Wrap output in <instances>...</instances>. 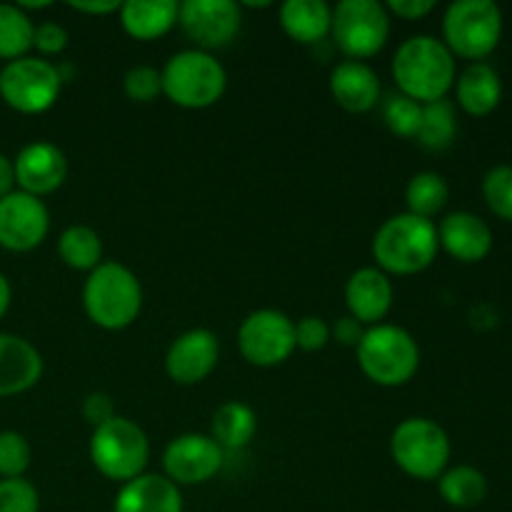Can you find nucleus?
<instances>
[{
	"label": "nucleus",
	"instance_id": "f257e3e1",
	"mask_svg": "<svg viewBox=\"0 0 512 512\" xmlns=\"http://www.w3.org/2000/svg\"><path fill=\"white\" fill-rule=\"evenodd\" d=\"M393 78L400 93L415 103L428 105L448 98L458 70L455 55L445 48L443 40L433 35H413L398 48L393 58Z\"/></svg>",
	"mask_w": 512,
	"mask_h": 512
},
{
	"label": "nucleus",
	"instance_id": "f03ea898",
	"mask_svg": "<svg viewBox=\"0 0 512 512\" xmlns=\"http://www.w3.org/2000/svg\"><path fill=\"white\" fill-rule=\"evenodd\" d=\"M440 253L438 228L433 220L400 213L385 220L373 238V258L385 275H418L435 263Z\"/></svg>",
	"mask_w": 512,
	"mask_h": 512
},
{
	"label": "nucleus",
	"instance_id": "7ed1b4c3",
	"mask_svg": "<svg viewBox=\"0 0 512 512\" xmlns=\"http://www.w3.org/2000/svg\"><path fill=\"white\" fill-rule=\"evenodd\" d=\"M83 308L90 323L103 330H125L143 310V285L123 263H100L83 285Z\"/></svg>",
	"mask_w": 512,
	"mask_h": 512
},
{
	"label": "nucleus",
	"instance_id": "20e7f679",
	"mask_svg": "<svg viewBox=\"0 0 512 512\" xmlns=\"http://www.w3.org/2000/svg\"><path fill=\"white\" fill-rule=\"evenodd\" d=\"M355 355L365 378L383 388L408 385L420 368L418 340L400 325L380 323L368 328Z\"/></svg>",
	"mask_w": 512,
	"mask_h": 512
},
{
	"label": "nucleus",
	"instance_id": "39448f33",
	"mask_svg": "<svg viewBox=\"0 0 512 512\" xmlns=\"http://www.w3.org/2000/svg\"><path fill=\"white\" fill-rule=\"evenodd\" d=\"M163 95L185 110H205L218 103L228 88V73L205 50H180L160 70Z\"/></svg>",
	"mask_w": 512,
	"mask_h": 512
},
{
	"label": "nucleus",
	"instance_id": "423d86ee",
	"mask_svg": "<svg viewBox=\"0 0 512 512\" xmlns=\"http://www.w3.org/2000/svg\"><path fill=\"white\" fill-rule=\"evenodd\" d=\"M503 10L495 0H458L445 10L443 43L458 58L483 63L503 38Z\"/></svg>",
	"mask_w": 512,
	"mask_h": 512
},
{
	"label": "nucleus",
	"instance_id": "0eeeda50",
	"mask_svg": "<svg viewBox=\"0 0 512 512\" xmlns=\"http://www.w3.org/2000/svg\"><path fill=\"white\" fill-rule=\"evenodd\" d=\"M90 460L103 478L120 485L130 483L145 473L150 460L148 435L133 420L115 415L108 423L93 428Z\"/></svg>",
	"mask_w": 512,
	"mask_h": 512
},
{
	"label": "nucleus",
	"instance_id": "6e6552de",
	"mask_svg": "<svg viewBox=\"0 0 512 512\" xmlns=\"http://www.w3.org/2000/svg\"><path fill=\"white\" fill-rule=\"evenodd\" d=\"M390 455L405 475L430 483L448 470L453 445L443 425L435 420L408 418L393 430Z\"/></svg>",
	"mask_w": 512,
	"mask_h": 512
},
{
	"label": "nucleus",
	"instance_id": "1a4fd4ad",
	"mask_svg": "<svg viewBox=\"0 0 512 512\" xmlns=\"http://www.w3.org/2000/svg\"><path fill=\"white\" fill-rule=\"evenodd\" d=\"M335 45L348 60L365 63L378 55L390 38V13L378 0H340L330 25Z\"/></svg>",
	"mask_w": 512,
	"mask_h": 512
},
{
	"label": "nucleus",
	"instance_id": "9d476101",
	"mask_svg": "<svg viewBox=\"0 0 512 512\" xmlns=\"http://www.w3.org/2000/svg\"><path fill=\"white\" fill-rule=\"evenodd\" d=\"M63 90V73L43 58L10 60L0 70V98L5 105L25 115H38L53 108Z\"/></svg>",
	"mask_w": 512,
	"mask_h": 512
},
{
	"label": "nucleus",
	"instance_id": "9b49d317",
	"mask_svg": "<svg viewBox=\"0 0 512 512\" xmlns=\"http://www.w3.org/2000/svg\"><path fill=\"white\" fill-rule=\"evenodd\" d=\"M238 348L255 368L283 365L295 353V323L283 310H255L240 323Z\"/></svg>",
	"mask_w": 512,
	"mask_h": 512
},
{
	"label": "nucleus",
	"instance_id": "f8f14e48",
	"mask_svg": "<svg viewBox=\"0 0 512 512\" xmlns=\"http://www.w3.org/2000/svg\"><path fill=\"white\" fill-rule=\"evenodd\" d=\"M178 23L198 50H218L235 40L243 25V8L235 0H185Z\"/></svg>",
	"mask_w": 512,
	"mask_h": 512
},
{
	"label": "nucleus",
	"instance_id": "ddd939ff",
	"mask_svg": "<svg viewBox=\"0 0 512 512\" xmlns=\"http://www.w3.org/2000/svg\"><path fill=\"white\" fill-rule=\"evenodd\" d=\"M225 450L210 435L185 433L170 440L163 453L165 478L175 485H203L220 473Z\"/></svg>",
	"mask_w": 512,
	"mask_h": 512
},
{
	"label": "nucleus",
	"instance_id": "4468645a",
	"mask_svg": "<svg viewBox=\"0 0 512 512\" xmlns=\"http://www.w3.org/2000/svg\"><path fill=\"white\" fill-rule=\"evenodd\" d=\"M50 230V213L35 195L13 190L0 198V245L13 253H28L45 240Z\"/></svg>",
	"mask_w": 512,
	"mask_h": 512
},
{
	"label": "nucleus",
	"instance_id": "2eb2a0df",
	"mask_svg": "<svg viewBox=\"0 0 512 512\" xmlns=\"http://www.w3.org/2000/svg\"><path fill=\"white\" fill-rule=\"evenodd\" d=\"M220 340L205 328L178 335L165 353V373L178 385H198L218 368Z\"/></svg>",
	"mask_w": 512,
	"mask_h": 512
},
{
	"label": "nucleus",
	"instance_id": "dca6fc26",
	"mask_svg": "<svg viewBox=\"0 0 512 512\" xmlns=\"http://www.w3.org/2000/svg\"><path fill=\"white\" fill-rule=\"evenodd\" d=\"M15 165V185L23 193L43 198L55 193L68 178V158L58 145L48 140H35L28 143L13 160Z\"/></svg>",
	"mask_w": 512,
	"mask_h": 512
},
{
	"label": "nucleus",
	"instance_id": "f3484780",
	"mask_svg": "<svg viewBox=\"0 0 512 512\" xmlns=\"http://www.w3.org/2000/svg\"><path fill=\"white\" fill-rule=\"evenodd\" d=\"M395 290L390 283V275H385L380 268H360L355 270L345 285V305L348 315H353L365 328L380 325L388 318L393 308Z\"/></svg>",
	"mask_w": 512,
	"mask_h": 512
},
{
	"label": "nucleus",
	"instance_id": "a211bd4d",
	"mask_svg": "<svg viewBox=\"0 0 512 512\" xmlns=\"http://www.w3.org/2000/svg\"><path fill=\"white\" fill-rule=\"evenodd\" d=\"M440 248L450 258L460 263H480L493 250V230L480 215L468 213V210H455L445 215L438 225Z\"/></svg>",
	"mask_w": 512,
	"mask_h": 512
},
{
	"label": "nucleus",
	"instance_id": "6ab92c4d",
	"mask_svg": "<svg viewBox=\"0 0 512 512\" xmlns=\"http://www.w3.org/2000/svg\"><path fill=\"white\" fill-rule=\"evenodd\" d=\"M43 378V355L30 340L0 333V398L20 395Z\"/></svg>",
	"mask_w": 512,
	"mask_h": 512
},
{
	"label": "nucleus",
	"instance_id": "aec40b11",
	"mask_svg": "<svg viewBox=\"0 0 512 512\" xmlns=\"http://www.w3.org/2000/svg\"><path fill=\"white\" fill-rule=\"evenodd\" d=\"M113 512H183V493L165 475L143 473L118 490Z\"/></svg>",
	"mask_w": 512,
	"mask_h": 512
},
{
	"label": "nucleus",
	"instance_id": "412c9836",
	"mask_svg": "<svg viewBox=\"0 0 512 512\" xmlns=\"http://www.w3.org/2000/svg\"><path fill=\"white\" fill-rule=\"evenodd\" d=\"M330 93L348 113H368L380 103V78L368 63L343 60L330 73Z\"/></svg>",
	"mask_w": 512,
	"mask_h": 512
},
{
	"label": "nucleus",
	"instance_id": "4be33fe9",
	"mask_svg": "<svg viewBox=\"0 0 512 512\" xmlns=\"http://www.w3.org/2000/svg\"><path fill=\"white\" fill-rule=\"evenodd\" d=\"M455 100L473 118H485L498 110L503 100V80L490 63H470L455 78Z\"/></svg>",
	"mask_w": 512,
	"mask_h": 512
},
{
	"label": "nucleus",
	"instance_id": "5701e85b",
	"mask_svg": "<svg viewBox=\"0 0 512 512\" xmlns=\"http://www.w3.org/2000/svg\"><path fill=\"white\" fill-rule=\"evenodd\" d=\"M180 3L175 0H128L120 5V25L133 40H158L178 23Z\"/></svg>",
	"mask_w": 512,
	"mask_h": 512
},
{
	"label": "nucleus",
	"instance_id": "b1692460",
	"mask_svg": "<svg viewBox=\"0 0 512 512\" xmlns=\"http://www.w3.org/2000/svg\"><path fill=\"white\" fill-rule=\"evenodd\" d=\"M285 35L300 45H318L330 35L333 8L325 0H288L280 5Z\"/></svg>",
	"mask_w": 512,
	"mask_h": 512
},
{
	"label": "nucleus",
	"instance_id": "393cba45",
	"mask_svg": "<svg viewBox=\"0 0 512 512\" xmlns=\"http://www.w3.org/2000/svg\"><path fill=\"white\" fill-rule=\"evenodd\" d=\"M210 430H213L210 438L223 450H243L245 445H250L255 430H258V415L250 405L230 400L215 410Z\"/></svg>",
	"mask_w": 512,
	"mask_h": 512
},
{
	"label": "nucleus",
	"instance_id": "a878e982",
	"mask_svg": "<svg viewBox=\"0 0 512 512\" xmlns=\"http://www.w3.org/2000/svg\"><path fill=\"white\" fill-rule=\"evenodd\" d=\"M440 498L460 510L478 508L488 498V478L473 465H455L438 478Z\"/></svg>",
	"mask_w": 512,
	"mask_h": 512
},
{
	"label": "nucleus",
	"instance_id": "bb28decb",
	"mask_svg": "<svg viewBox=\"0 0 512 512\" xmlns=\"http://www.w3.org/2000/svg\"><path fill=\"white\" fill-rule=\"evenodd\" d=\"M58 255L68 268L90 273L103 263V240L88 225H70L60 233Z\"/></svg>",
	"mask_w": 512,
	"mask_h": 512
},
{
	"label": "nucleus",
	"instance_id": "cd10ccee",
	"mask_svg": "<svg viewBox=\"0 0 512 512\" xmlns=\"http://www.w3.org/2000/svg\"><path fill=\"white\" fill-rule=\"evenodd\" d=\"M448 198V180L440 173H435V170H423V173L413 175L408 188H405V205H408L405 213L433 220L435 215L443 213V208L448 205Z\"/></svg>",
	"mask_w": 512,
	"mask_h": 512
},
{
	"label": "nucleus",
	"instance_id": "c85d7f7f",
	"mask_svg": "<svg viewBox=\"0 0 512 512\" xmlns=\"http://www.w3.org/2000/svg\"><path fill=\"white\" fill-rule=\"evenodd\" d=\"M458 135V113L448 98L423 105V120H420L418 143L428 150H445L453 145Z\"/></svg>",
	"mask_w": 512,
	"mask_h": 512
},
{
	"label": "nucleus",
	"instance_id": "c756f323",
	"mask_svg": "<svg viewBox=\"0 0 512 512\" xmlns=\"http://www.w3.org/2000/svg\"><path fill=\"white\" fill-rule=\"evenodd\" d=\"M35 25L23 8L10 3H0V58L18 60L33 48Z\"/></svg>",
	"mask_w": 512,
	"mask_h": 512
},
{
	"label": "nucleus",
	"instance_id": "7c9ffc66",
	"mask_svg": "<svg viewBox=\"0 0 512 512\" xmlns=\"http://www.w3.org/2000/svg\"><path fill=\"white\" fill-rule=\"evenodd\" d=\"M483 198L495 218L512 223V165H495L485 173Z\"/></svg>",
	"mask_w": 512,
	"mask_h": 512
},
{
	"label": "nucleus",
	"instance_id": "2f4dec72",
	"mask_svg": "<svg viewBox=\"0 0 512 512\" xmlns=\"http://www.w3.org/2000/svg\"><path fill=\"white\" fill-rule=\"evenodd\" d=\"M383 120L390 133L398 138H418L420 120H423V105L415 103L408 95H390L383 108Z\"/></svg>",
	"mask_w": 512,
	"mask_h": 512
},
{
	"label": "nucleus",
	"instance_id": "473e14b6",
	"mask_svg": "<svg viewBox=\"0 0 512 512\" xmlns=\"http://www.w3.org/2000/svg\"><path fill=\"white\" fill-rule=\"evenodd\" d=\"M30 460H33V450H30L25 435L15 433V430H3L0 433V478H23L25 470L30 468Z\"/></svg>",
	"mask_w": 512,
	"mask_h": 512
},
{
	"label": "nucleus",
	"instance_id": "72a5a7b5",
	"mask_svg": "<svg viewBox=\"0 0 512 512\" xmlns=\"http://www.w3.org/2000/svg\"><path fill=\"white\" fill-rule=\"evenodd\" d=\"M123 90L133 103H153L158 95H163V78L160 70L153 65H135L125 73Z\"/></svg>",
	"mask_w": 512,
	"mask_h": 512
},
{
	"label": "nucleus",
	"instance_id": "f704fd0d",
	"mask_svg": "<svg viewBox=\"0 0 512 512\" xmlns=\"http://www.w3.org/2000/svg\"><path fill=\"white\" fill-rule=\"evenodd\" d=\"M40 495L25 478L0 480V512H38Z\"/></svg>",
	"mask_w": 512,
	"mask_h": 512
},
{
	"label": "nucleus",
	"instance_id": "c9c22d12",
	"mask_svg": "<svg viewBox=\"0 0 512 512\" xmlns=\"http://www.w3.org/2000/svg\"><path fill=\"white\" fill-rule=\"evenodd\" d=\"M333 338V330L320 315H305L295 323V348L305 353H318Z\"/></svg>",
	"mask_w": 512,
	"mask_h": 512
},
{
	"label": "nucleus",
	"instance_id": "e433bc0d",
	"mask_svg": "<svg viewBox=\"0 0 512 512\" xmlns=\"http://www.w3.org/2000/svg\"><path fill=\"white\" fill-rule=\"evenodd\" d=\"M68 30L60 23H53V20H45V23L35 25L33 33V48L38 50L40 55H58L68 48Z\"/></svg>",
	"mask_w": 512,
	"mask_h": 512
},
{
	"label": "nucleus",
	"instance_id": "4c0bfd02",
	"mask_svg": "<svg viewBox=\"0 0 512 512\" xmlns=\"http://www.w3.org/2000/svg\"><path fill=\"white\" fill-rule=\"evenodd\" d=\"M83 418L88 420L93 428H98V425L108 423V420L115 418V403L113 398H110L108 393H100V390H95V393L85 395L83 400Z\"/></svg>",
	"mask_w": 512,
	"mask_h": 512
},
{
	"label": "nucleus",
	"instance_id": "58836bf2",
	"mask_svg": "<svg viewBox=\"0 0 512 512\" xmlns=\"http://www.w3.org/2000/svg\"><path fill=\"white\" fill-rule=\"evenodd\" d=\"M435 5H438L435 0H390L385 8L403 20H423L433 13Z\"/></svg>",
	"mask_w": 512,
	"mask_h": 512
},
{
	"label": "nucleus",
	"instance_id": "ea45409f",
	"mask_svg": "<svg viewBox=\"0 0 512 512\" xmlns=\"http://www.w3.org/2000/svg\"><path fill=\"white\" fill-rule=\"evenodd\" d=\"M333 330V338L338 340L340 345H348V348H358V343L363 340L365 335V325L358 323L353 315H343L340 320H335V325H330Z\"/></svg>",
	"mask_w": 512,
	"mask_h": 512
},
{
	"label": "nucleus",
	"instance_id": "a19ab883",
	"mask_svg": "<svg viewBox=\"0 0 512 512\" xmlns=\"http://www.w3.org/2000/svg\"><path fill=\"white\" fill-rule=\"evenodd\" d=\"M15 190V165L8 155L0 153V198Z\"/></svg>",
	"mask_w": 512,
	"mask_h": 512
},
{
	"label": "nucleus",
	"instance_id": "79ce46f5",
	"mask_svg": "<svg viewBox=\"0 0 512 512\" xmlns=\"http://www.w3.org/2000/svg\"><path fill=\"white\" fill-rule=\"evenodd\" d=\"M118 0H108V3H70V8L78 10V13H88V15H110V13H118L120 10Z\"/></svg>",
	"mask_w": 512,
	"mask_h": 512
},
{
	"label": "nucleus",
	"instance_id": "37998d69",
	"mask_svg": "<svg viewBox=\"0 0 512 512\" xmlns=\"http://www.w3.org/2000/svg\"><path fill=\"white\" fill-rule=\"evenodd\" d=\"M10 300H13V290H10L8 278H5V275L0 273V318H3V315L8 313Z\"/></svg>",
	"mask_w": 512,
	"mask_h": 512
},
{
	"label": "nucleus",
	"instance_id": "c03bdc74",
	"mask_svg": "<svg viewBox=\"0 0 512 512\" xmlns=\"http://www.w3.org/2000/svg\"><path fill=\"white\" fill-rule=\"evenodd\" d=\"M245 5H248V8H270L273 3H245Z\"/></svg>",
	"mask_w": 512,
	"mask_h": 512
}]
</instances>
